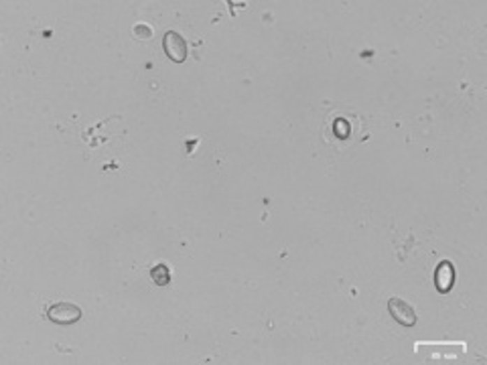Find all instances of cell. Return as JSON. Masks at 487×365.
I'll return each mask as SVG.
<instances>
[{"instance_id":"cell-1","label":"cell","mask_w":487,"mask_h":365,"mask_svg":"<svg viewBox=\"0 0 487 365\" xmlns=\"http://www.w3.org/2000/svg\"><path fill=\"white\" fill-rule=\"evenodd\" d=\"M84 311L73 304V302H55L47 308V319L55 325H75L78 321H82Z\"/></svg>"},{"instance_id":"cell-2","label":"cell","mask_w":487,"mask_h":365,"mask_svg":"<svg viewBox=\"0 0 487 365\" xmlns=\"http://www.w3.org/2000/svg\"><path fill=\"white\" fill-rule=\"evenodd\" d=\"M388 311H390V317L398 322V325H402V327H414V325H416V313H414V308L406 301H402L400 297H392V299L388 301Z\"/></svg>"},{"instance_id":"cell-3","label":"cell","mask_w":487,"mask_h":365,"mask_svg":"<svg viewBox=\"0 0 487 365\" xmlns=\"http://www.w3.org/2000/svg\"><path fill=\"white\" fill-rule=\"evenodd\" d=\"M163 49H165L167 57H169L170 61H175V64H183V61L187 59V43H185V39H183L179 33H175V31H167V33H165V37H163Z\"/></svg>"},{"instance_id":"cell-4","label":"cell","mask_w":487,"mask_h":365,"mask_svg":"<svg viewBox=\"0 0 487 365\" xmlns=\"http://www.w3.org/2000/svg\"><path fill=\"white\" fill-rule=\"evenodd\" d=\"M435 284L439 292H449L455 284V268L449 260H443L435 270Z\"/></svg>"},{"instance_id":"cell-5","label":"cell","mask_w":487,"mask_h":365,"mask_svg":"<svg viewBox=\"0 0 487 365\" xmlns=\"http://www.w3.org/2000/svg\"><path fill=\"white\" fill-rule=\"evenodd\" d=\"M150 280L157 284V286H167L170 282V272L167 264H157L150 268Z\"/></svg>"}]
</instances>
